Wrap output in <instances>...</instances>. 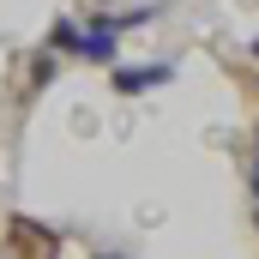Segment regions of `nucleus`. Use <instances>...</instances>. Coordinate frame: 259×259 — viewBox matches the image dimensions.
<instances>
[{"mask_svg": "<svg viewBox=\"0 0 259 259\" xmlns=\"http://www.w3.org/2000/svg\"><path fill=\"white\" fill-rule=\"evenodd\" d=\"M72 61H91V66H115V61H121V30H115V18H109V12L84 24V36H78V55H72Z\"/></svg>", "mask_w": 259, "mask_h": 259, "instance_id": "nucleus-1", "label": "nucleus"}, {"mask_svg": "<svg viewBox=\"0 0 259 259\" xmlns=\"http://www.w3.org/2000/svg\"><path fill=\"white\" fill-rule=\"evenodd\" d=\"M175 78V66L169 61H145V66H115V97H139V91H157V84H169Z\"/></svg>", "mask_w": 259, "mask_h": 259, "instance_id": "nucleus-2", "label": "nucleus"}, {"mask_svg": "<svg viewBox=\"0 0 259 259\" xmlns=\"http://www.w3.org/2000/svg\"><path fill=\"white\" fill-rule=\"evenodd\" d=\"M78 36H84L78 18H55V30H49V55H78Z\"/></svg>", "mask_w": 259, "mask_h": 259, "instance_id": "nucleus-3", "label": "nucleus"}, {"mask_svg": "<svg viewBox=\"0 0 259 259\" xmlns=\"http://www.w3.org/2000/svg\"><path fill=\"white\" fill-rule=\"evenodd\" d=\"M55 78V55H36V66H30V91H42Z\"/></svg>", "mask_w": 259, "mask_h": 259, "instance_id": "nucleus-4", "label": "nucleus"}, {"mask_svg": "<svg viewBox=\"0 0 259 259\" xmlns=\"http://www.w3.org/2000/svg\"><path fill=\"white\" fill-rule=\"evenodd\" d=\"M253 211H259V175H253Z\"/></svg>", "mask_w": 259, "mask_h": 259, "instance_id": "nucleus-5", "label": "nucleus"}, {"mask_svg": "<svg viewBox=\"0 0 259 259\" xmlns=\"http://www.w3.org/2000/svg\"><path fill=\"white\" fill-rule=\"evenodd\" d=\"M253 61H259V36H253Z\"/></svg>", "mask_w": 259, "mask_h": 259, "instance_id": "nucleus-6", "label": "nucleus"}, {"mask_svg": "<svg viewBox=\"0 0 259 259\" xmlns=\"http://www.w3.org/2000/svg\"><path fill=\"white\" fill-rule=\"evenodd\" d=\"M97 259H121V253H97Z\"/></svg>", "mask_w": 259, "mask_h": 259, "instance_id": "nucleus-7", "label": "nucleus"}, {"mask_svg": "<svg viewBox=\"0 0 259 259\" xmlns=\"http://www.w3.org/2000/svg\"><path fill=\"white\" fill-rule=\"evenodd\" d=\"M253 151H259V145H253ZM253 175H259V169H253Z\"/></svg>", "mask_w": 259, "mask_h": 259, "instance_id": "nucleus-8", "label": "nucleus"}]
</instances>
